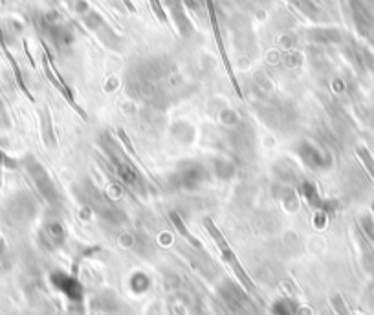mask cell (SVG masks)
<instances>
[{"label": "cell", "mask_w": 374, "mask_h": 315, "mask_svg": "<svg viewBox=\"0 0 374 315\" xmlns=\"http://www.w3.org/2000/svg\"><path fill=\"white\" fill-rule=\"evenodd\" d=\"M0 184H2V165H0Z\"/></svg>", "instance_id": "obj_16"}, {"label": "cell", "mask_w": 374, "mask_h": 315, "mask_svg": "<svg viewBox=\"0 0 374 315\" xmlns=\"http://www.w3.org/2000/svg\"><path fill=\"white\" fill-rule=\"evenodd\" d=\"M77 191H82V204H87V206H90V209L99 213L101 217L109 218V220L114 222L116 217H118V209L101 193H98V189L90 182H82L81 185H77Z\"/></svg>", "instance_id": "obj_4"}, {"label": "cell", "mask_w": 374, "mask_h": 315, "mask_svg": "<svg viewBox=\"0 0 374 315\" xmlns=\"http://www.w3.org/2000/svg\"><path fill=\"white\" fill-rule=\"evenodd\" d=\"M206 178V171L198 163H182L178 169V182L184 189H197Z\"/></svg>", "instance_id": "obj_7"}, {"label": "cell", "mask_w": 374, "mask_h": 315, "mask_svg": "<svg viewBox=\"0 0 374 315\" xmlns=\"http://www.w3.org/2000/svg\"><path fill=\"white\" fill-rule=\"evenodd\" d=\"M0 165H2V167H15V162L10 160V156H6V154L0 151Z\"/></svg>", "instance_id": "obj_14"}, {"label": "cell", "mask_w": 374, "mask_h": 315, "mask_svg": "<svg viewBox=\"0 0 374 315\" xmlns=\"http://www.w3.org/2000/svg\"><path fill=\"white\" fill-rule=\"evenodd\" d=\"M44 233H46V237H48L50 244L55 246V248L63 244L66 239L65 228H63L59 222H50L48 226L44 228Z\"/></svg>", "instance_id": "obj_10"}, {"label": "cell", "mask_w": 374, "mask_h": 315, "mask_svg": "<svg viewBox=\"0 0 374 315\" xmlns=\"http://www.w3.org/2000/svg\"><path fill=\"white\" fill-rule=\"evenodd\" d=\"M6 213H8V218H10L11 222H28L35 215V200H33L32 196H28L26 193L15 195L10 200L8 207H6Z\"/></svg>", "instance_id": "obj_5"}, {"label": "cell", "mask_w": 374, "mask_h": 315, "mask_svg": "<svg viewBox=\"0 0 374 315\" xmlns=\"http://www.w3.org/2000/svg\"><path fill=\"white\" fill-rule=\"evenodd\" d=\"M151 6H153V11L156 13V17H158L160 21L167 22V15H165L164 8L160 4V0H151Z\"/></svg>", "instance_id": "obj_13"}, {"label": "cell", "mask_w": 374, "mask_h": 315, "mask_svg": "<svg viewBox=\"0 0 374 315\" xmlns=\"http://www.w3.org/2000/svg\"><path fill=\"white\" fill-rule=\"evenodd\" d=\"M22 163H24L30 178H32V182L35 184V187H37L44 200L48 202L50 206H59L60 196L59 191H57V185L54 184V180H52V176H50V173L46 171L43 163H38L33 156H26Z\"/></svg>", "instance_id": "obj_2"}, {"label": "cell", "mask_w": 374, "mask_h": 315, "mask_svg": "<svg viewBox=\"0 0 374 315\" xmlns=\"http://www.w3.org/2000/svg\"><path fill=\"white\" fill-rule=\"evenodd\" d=\"M272 314L274 315H296L297 306H296V303L290 299H279V301H275L274 306H272Z\"/></svg>", "instance_id": "obj_12"}, {"label": "cell", "mask_w": 374, "mask_h": 315, "mask_svg": "<svg viewBox=\"0 0 374 315\" xmlns=\"http://www.w3.org/2000/svg\"><path fill=\"white\" fill-rule=\"evenodd\" d=\"M52 284H54L55 290H59L60 294H65L74 303H79L82 299V286L77 279H74L68 273H52Z\"/></svg>", "instance_id": "obj_6"}, {"label": "cell", "mask_w": 374, "mask_h": 315, "mask_svg": "<svg viewBox=\"0 0 374 315\" xmlns=\"http://www.w3.org/2000/svg\"><path fill=\"white\" fill-rule=\"evenodd\" d=\"M0 125L2 127L10 125V121H8V114H6V109H4V105H2V101H0Z\"/></svg>", "instance_id": "obj_15"}, {"label": "cell", "mask_w": 374, "mask_h": 315, "mask_svg": "<svg viewBox=\"0 0 374 315\" xmlns=\"http://www.w3.org/2000/svg\"><path fill=\"white\" fill-rule=\"evenodd\" d=\"M169 218H170V222H173V226H175V228H176V231H178V233H180L182 237H184V239H186L187 242H189V244L195 246V248H200V240H198L197 237H192V235L189 233V231H187L186 224L182 222V218L178 217L176 213H170Z\"/></svg>", "instance_id": "obj_11"}, {"label": "cell", "mask_w": 374, "mask_h": 315, "mask_svg": "<svg viewBox=\"0 0 374 315\" xmlns=\"http://www.w3.org/2000/svg\"><path fill=\"white\" fill-rule=\"evenodd\" d=\"M103 149L104 153L110 156V162H112V165L116 167L118 176H120L126 185H131L132 189L145 191V184H143V178L142 174H140V171H138L136 165L126 158L125 151L118 147V143H116L112 138L107 136V140H104L103 143Z\"/></svg>", "instance_id": "obj_1"}, {"label": "cell", "mask_w": 374, "mask_h": 315, "mask_svg": "<svg viewBox=\"0 0 374 315\" xmlns=\"http://www.w3.org/2000/svg\"><path fill=\"white\" fill-rule=\"evenodd\" d=\"M204 226H206V229H208V233L211 235V239L214 240V244L219 246V250L220 253H222V259L226 261V264H230L231 270L235 272L236 277L241 279V283L252 290L253 288L252 281H250V277H248V273L244 272V268L241 266V262H239V259H236L235 251L231 250V246L228 244V240L224 239V235L220 233V229L214 226V222L211 220V218H206V220H204Z\"/></svg>", "instance_id": "obj_3"}, {"label": "cell", "mask_w": 374, "mask_h": 315, "mask_svg": "<svg viewBox=\"0 0 374 315\" xmlns=\"http://www.w3.org/2000/svg\"><path fill=\"white\" fill-rule=\"evenodd\" d=\"M44 68H46V76L50 77V81L54 83V87H57V90H59V92L63 94V96H65V99H66V101H68V103H70L72 109L77 110V114L81 116L82 120H87V112H85V110H82L81 107H79V105L76 103V99H74V96H72L70 88L66 87L65 81H63V79H60V77H59V74H57V72L54 70V66L50 65L48 57H44Z\"/></svg>", "instance_id": "obj_8"}, {"label": "cell", "mask_w": 374, "mask_h": 315, "mask_svg": "<svg viewBox=\"0 0 374 315\" xmlns=\"http://www.w3.org/2000/svg\"><path fill=\"white\" fill-rule=\"evenodd\" d=\"M170 8V13H175V22L176 26L180 28L182 35H187V33L191 32V26H189V21L184 15V10H182L180 0H165Z\"/></svg>", "instance_id": "obj_9"}]
</instances>
